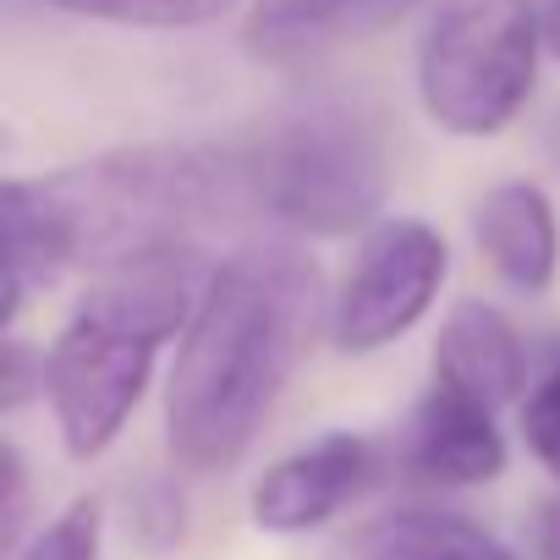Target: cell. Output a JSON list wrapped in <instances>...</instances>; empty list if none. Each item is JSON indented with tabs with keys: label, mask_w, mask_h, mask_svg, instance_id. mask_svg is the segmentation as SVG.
Wrapping results in <instances>:
<instances>
[{
	"label": "cell",
	"mask_w": 560,
	"mask_h": 560,
	"mask_svg": "<svg viewBox=\"0 0 560 560\" xmlns=\"http://www.w3.org/2000/svg\"><path fill=\"white\" fill-rule=\"evenodd\" d=\"M0 401H7V412H18L28 396H45V352H34L28 341H7V369H0Z\"/></svg>",
	"instance_id": "16"
},
{
	"label": "cell",
	"mask_w": 560,
	"mask_h": 560,
	"mask_svg": "<svg viewBox=\"0 0 560 560\" xmlns=\"http://www.w3.org/2000/svg\"><path fill=\"white\" fill-rule=\"evenodd\" d=\"M522 434H527V451L544 462L549 478H560V363L527 390V407H522Z\"/></svg>",
	"instance_id": "15"
},
{
	"label": "cell",
	"mask_w": 560,
	"mask_h": 560,
	"mask_svg": "<svg viewBox=\"0 0 560 560\" xmlns=\"http://www.w3.org/2000/svg\"><path fill=\"white\" fill-rule=\"evenodd\" d=\"M100 549H105L100 500H72L50 527H39L34 544L18 549V560H100Z\"/></svg>",
	"instance_id": "14"
},
{
	"label": "cell",
	"mask_w": 560,
	"mask_h": 560,
	"mask_svg": "<svg viewBox=\"0 0 560 560\" xmlns=\"http://www.w3.org/2000/svg\"><path fill=\"white\" fill-rule=\"evenodd\" d=\"M434 380L500 412L505 401H516V390L527 380L522 336L511 330V319L500 308L456 303L434 341Z\"/></svg>",
	"instance_id": "9"
},
{
	"label": "cell",
	"mask_w": 560,
	"mask_h": 560,
	"mask_svg": "<svg viewBox=\"0 0 560 560\" xmlns=\"http://www.w3.org/2000/svg\"><path fill=\"white\" fill-rule=\"evenodd\" d=\"M214 264L192 242H160L100 269L45 352V396L67 456L94 462L116 445L149 390L154 358L187 330Z\"/></svg>",
	"instance_id": "3"
},
{
	"label": "cell",
	"mask_w": 560,
	"mask_h": 560,
	"mask_svg": "<svg viewBox=\"0 0 560 560\" xmlns=\"http://www.w3.org/2000/svg\"><path fill=\"white\" fill-rule=\"evenodd\" d=\"M319 319L330 325L325 275L298 247L264 242L214 264L165 380L176 467L225 472L247 456Z\"/></svg>",
	"instance_id": "1"
},
{
	"label": "cell",
	"mask_w": 560,
	"mask_h": 560,
	"mask_svg": "<svg viewBox=\"0 0 560 560\" xmlns=\"http://www.w3.org/2000/svg\"><path fill=\"white\" fill-rule=\"evenodd\" d=\"M538 18L527 0H456L418 50V100L451 138H494L516 121L538 72Z\"/></svg>",
	"instance_id": "5"
},
{
	"label": "cell",
	"mask_w": 560,
	"mask_h": 560,
	"mask_svg": "<svg viewBox=\"0 0 560 560\" xmlns=\"http://www.w3.org/2000/svg\"><path fill=\"white\" fill-rule=\"evenodd\" d=\"M347 555L352 560H516L489 527H478L462 511H434V505H401L363 522Z\"/></svg>",
	"instance_id": "12"
},
{
	"label": "cell",
	"mask_w": 560,
	"mask_h": 560,
	"mask_svg": "<svg viewBox=\"0 0 560 560\" xmlns=\"http://www.w3.org/2000/svg\"><path fill=\"white\" fill-rule=\"evenodd\" d=\"M0 456H7V544L18 549L23 516H28V472H23V451L18 445H7Z\"/></svg>",
	"instance_id": "17"
},
{
	"label": "cell",
	"mask_w": 560,
	"mask_h": 560,
	"mask_svg": "<svg viewBox=\"0 0 560 560\" xmlns=\"http://www.w3.org/2000/svg\"><path fill=\"white\" fill-rule=\"evenodd\" d=\"M7 325L61 269L116 264L192 225L247 214L236 143H138L56 176L7 182Z\"/></svg>",
	"instance_id": "2"
},
{
	"label": "cell",
	"mask_w": 560,
	"mask_h": 560,
	"mask_svg": "<svg viewBox=\"0 0 560 560\" xmlns=\"http://www.w3.org/2000/svg\"><path fill=\"white\" fill-rule=\"evenodd\" d=\"M445 236L423 220H380L369 225L341 292L330 298V341L352 358H369L401 341L445 287Z\"/></svg>",
	"instance_id": "6"
},
{
	"label": "cell",
	"mask_w": 560,
	"mask_h": 560,
	"mask_svg": "<svg viewBox=\"0 0 560 560\" xmlns=\"http://www.w3.org/2000/svg\"><path fill=\"white\" fill-rule=\"evenodd\" d=\"M247 171V209L308 231H363L385 203V149L352 110H303L236 143Z\"/></svg>",
	"instance_id": "4"
},
{
	"label": "cell",
	"mask_w": 560,
	"mask_h": 560,
	"mask_svg": "<svg viewBox=\"0 0 560 560\" xmlns=\"http://www.w3.org/2000/svg\"><path fill=\"white\" fill-rule=\"evenodd\" d=\"M478 247L494 264V275L516 292H544L560 264V225H555V203L533 187V182H500L478 198L472 214Z\"/></svg>",
	"instance_id": "10"
},
{
	"label": "cell",
	"mask_w": 560,
	"mask_h": 560,
	"mask_svg": "<svg viewBox=\"0 0 560 560\" xmlns=\"http://www.w3.org/2000/svg\"><path fill=\"white\" fill-rule=\"evenodd\" d=\"M374 467H380V451L363 434H325L292 456H280L253 483V500H247L253 527L280 533V538L314 533L369 489Z\"/></svg>",
	"instance_id": "7"
},
{
	"label": "cell",
	"mask_w": 560,
	"mask_h": 560,
	"mask_svg": "<svg viewBox=\"0 0 560 560\" xmlns=\"http://www.w3.org/2000/svg\"><path fill=\"white\" fill-rule=\"evenodd\" d=\"M418 0H253L247 12V45L258 56L292 61L314 56L347 39H363L396 18H407Z\"/></svg>",
	"instance_id": "11"
},
{
	"label": "cell",
	"mask_w": 560,
	"mask_h": 560,
	"mask_svg": "<svg viewBox=\"0 0 560 560\" xmlns=\"http://www.w3.org/2000/svg\"><path fill=\"white\" fill-rule=\"evenodd\" d=\"M401 456L418 478L445 483V489H467V483H489L505 472V434L494 423V407L434 380L423 390V401L412 407Z\"/></svg>",
	"instance_id": "8"
},
{
	"label": "cell",
	"mask_w": 560,
	"mask_h": 560,
	"mask_svg": "<svg viewBox=\"0 0 560 560\" xmlns=\"http://www.w3.org/2000/svg\"><path fill=\"white\" fill-rule=\"evenodd\" d=\"M533 7V18H538V34H544V45L560 56V0H527Z\"/></svg>",
	"instance_id": "18"
},
{
	"label": "cell",
	"mask_w": 560,
	"mask_h": 560,
	"mask_svg": "<svg viewBox=\"0 0 560 560\" xmlns=\"http://www.w3.org/2000/svg\"><path fill=\"white\" fill-rule=\"evenodd\" d=\"M45 7H61L94 23H121V28H192L225 12L231 0H45Z\"/></svg>",
	"instance_id": "13"
},
{
	"label": "cell",
	"mask_w": 560,
	"mask_h": 560,
	"mask_svg": "<svg viewBox=\"0 0 560 560\" xmlns=\"http://www.w3.org/2000/svg\"><path fill=\"white\" fill-rule=\"evenodd\" d=\"M544 560H560V500L544 511Z\"/></svg>",
	"instance_id": "19"
}]
</instances>
